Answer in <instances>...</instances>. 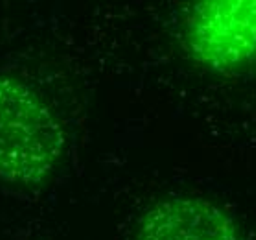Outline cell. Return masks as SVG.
<instances>
[{"label":"cell","mask_w":256,"mask_h":240,"mask_svg":"<svg viewBox=\"0 0 256 240\" xmlns=\"http://www.w3.org/2000/svg\"><path fill=\"white\" fill-rule=\"evenodd\" d=\"M66 150V131L50 102L24 78L0 72V181L46 185Z\"/></svg>","instance_id":"1"},{"label":"cell","mask_w":256,"mask_h":240,"mask_svg":"<svg viewBox=\"0 0 256 240\" xmlns=\"http://www.w3.org/2000/svg\"><path fill=\"white\" fill-rule=\"evenodd\" d=\"M134 240H240V227L212 199L177 194L157 199L142 212Z\"/></svg>","instance_id":"3"},{"label":"cell","mask_w":256,"mask_h":240,"mask_svg":"<svg viewBox=\"0 0 256 240\" xmlns=\"http://www.w3.org/2000/svg\"><path fill=\"white\" fill-rule=\"evenodd\" d=\"M180 43L194 63L228 74L256 63V0H201L184 10Z\"/></svg>","instance_id":"2"}]
</instances>
